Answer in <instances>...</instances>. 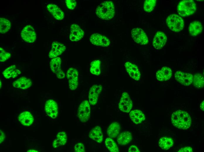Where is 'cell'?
<instances>
[{
	"label": "cell",
	"instance_id": "cell-13",
	"mask_svg": "<svg viewBox=\"0 0 204 152\" xmlns=\"http://www.w3.org/2000/svg\"><path fill=\"white\" fill-rule=\"evenodd\" d=\"M70 31L69 39L72 42L78 41L82 38L84 36L83 30L76 24L71 25Z\"/></svg>",
	"mask_w": 204,
	"mask_h": 152
},
{
	"label": "cell",
	"instance_id": "cell-20",
	"mask_svg": "<svg viewBox=\"0 0 204 152\" xmlns=\"http://www.w3.org/2000/svg\"><path fill=\"white\" fill-rule=\"evenodd\" d=\"M172 75V72L171 69L168 67L165 66L157 72L156 77L157 79L159 81H166L171 78Z\"/></svg>",
	"mask_w": 204,
	"mask_h": 152
},
{
	"label": "cell",
	"instance_id": "cell-7",
	"mask_svg": "<svg viewBox=\"0 0 204 152\" xmlns=\"http://www.w3.org/2000/svg\"><path fill=\"white\" fill-rule=\"evenodd\" d=\"M66 76L69 88L72 90H75L78 84V70L74 68H70L67 71Z\"/></svg>",
	"mask_w": 204,
	"mask_h": 152
},
{
	"label": "cell",
	"instance_id": "cell-21",
	"mask_svg": "<svg viewBox=\"0 0 204 152\" xmlns=\"http://www.w3.org/2000/svg\"><path fill=\"white\" fill-rule=\"evenodd\" d=\"M18 120L23 126H29L33 123L34 118L29 112L25 111L21 113L18 116Z\"/></svg>",
	"mask_w": 204,
	"mask_h": 152
},
{
	"label": "cell",
	"instance_id": "cell-27",
	"mask_svg": "<svg viewBox=\"0 0 204 152\" xmlns=\"http://www.w3.org/2000/svg\"><path fill=\"white\" fill-rule=\"evenodd\" d=\"M120 129V125L118 122H113L110 125L107 129V135L111 138H115L118 135Z\"/></svg>",
	"mask_w": 204,
	"mask_h": 152
},
{
	"label": "cell",
	"instance_id": "cell-4",
	"mask_svg": "<svg viewBox=\"0 0 204 152\" xmlns=\"http://www.w3.org/2000/svg\"><path fill=\"white\" fill-rule=\"evenodd\" d=\"M166 23L171 30L176 32H178L182 30L184 27L183 19L176 14L169 15L166 19Z\"/></svg>",
	"mask_w": 204,
	"mask_h": 152
},
{
	"label": "cell",
	"instance_id": "cell-31",
	"mask_svg": "<svg viewBox=\"0 0 204 152\" xmlns=\"http://www.w3.org/2000/svg\"><path fill=\"white\" fill-rule=\"evenodd\" d=\"M10 21L7 19L3 18H0V32L4 34L7 32L11 27Z\"/></svg>",
	"mask_w": 204,
	"mask_h": 152
},
{
	"label": "cell",
	"instance_id": "cell-36",
	"mask_svg": "<svg viewBox=\"0 0 204 152\" xmlns=\"http://www.w3.org/2000/svg\"><path fill=\"white\" fill-rule=\"evenodd\" d=\"M11 56V54L6 52L3 48H0V61L4 62L9 59Z\"/></svg>",
	"mask_w": 204,
	"mask_h": 152
},
{
	"label": "cell",
	"instance_id": "cell-6",
	"mask_svg": "<svg viewBox=\"0 0 204 152\" xmlns=\"http://www.w3.org/2000/svg\"><path fill=\"white\" fill-rule=\"evenodd\" d=\"M131 33L132 38L136 43L141 45H145L148 43L147 36L142 29L135 28L132 29Z\"/></svg>",
	"mask_w": 204,
	"mask_h": 152
},
{
	"label": "cell",
	"instance_id": "cell-32",
	"mask_svg": "<svg viewBox=\"0 0 204 152\" xmlns=\"http://www.w3.org/2000/svg\"><path fill=\"white\" fill-rule=\"evenodd\" d=\"M106 147L111 152H118L119 148L114 141L110 137L107 138L105 141Z\"/></svg>",
	"mask_w": 204,
	"mask_h": 152
},
{
	"label": "cell",
	"instance_id": "cell-15",
	"mask_svg": "<svg viewBox=\"0 0 204 152\" xmlns=\"http://www.w3.org/2000/svg\"><path fill=\"white\" fill-rule=\"evenodd\" d=\"M45 108L47 115L49 117L54 119L57 117L58 113V107L55 101L52 99L47 101Z\"/></svg>",
	"mask_w": 204,
	"mask_h": 152
},
{
	"label": "cell",
	"instance_id": "cell-30",
	"mask_svg": "<svg viewBox=\"0 0 204 152\" xmlns=\"http://www.w3.org/2000/svg\"><path fill=\"white\" fill-rule=\"evenodd\" d=\"M101 61L98 60H94L90 64V71L92 74L99 75L101 74Z\"/></svg>",
	"mask_w": 204,
	"mask_h": 152
},
{
	"label": "cell",
	"instance_id": "cell-11",
	"mask_svg": "<svg viewBox=\"0 0 204 152\" xmlns=\"http://www.w3.org/2000/svg\"><path fill=\"white\" fill-rule=\"evenodd\" d=\"M90 41L94 45L103 47H107L110 43V41L107 37L97 33H93L91 36Z\"/></svg>",
	"mask_w": 204,
	"mask_h": 152
},
{
	"label": "cell",
	"instance_id": "cell-8",
	"mask_svg": "<svg viewBox=\"0 0 204 152\" xmlns=\"http://www.w3.org/2000/svg\"><path fill=\"white\" fill-rule=\"evenodd\" d=\"M21 35L23 39L27 43H33L36 38V34L34 28L29 25H26L23 29Z\"/></svg>",
	"mask_w": 204,
	"mask_h": 152
},
{
	"label": "cell",
	"instance_id": "cell-37",
	"mask_svg": "<svg viewBox=\"0 0 204 152\" xmlns=\"http://www.w3.org/2000/svg\"><path fill=\"white\" fill-rule=\"evenodd\" d=\"M65 2L67 8L71 10L74 9L76 4V2L75 0H66Z\"/></svg>",
	"mask_w": 204,
	"mask_h": 152
},
{
	"label": "cell",
	"instance_id": "cell-42",
	"mask_svg": "<svg viewBox=\"0 0 204 152\" xmlns=\"http://www.w3.org/2000/svg\"><path fill=\"white\" fill-rule=\"evenodd\" d=\"M204 101H203L201 103L200 106V109L203 111H204Z\"/></svg>",
	"mask_w": 204,
	"mask_h": 152
},
{
	"label": "cell",
	"instance_id": "cell-2",
	"mask_svg": "<svg viewBox=\"0 0 204 152\" xmlns=\"http://www.w3.org/2000/svg\"><path fill=\"white\" fill-rule=\"evenodd\" d=\"M96 14L100 18L105 20L112 19L115 14V10L113 3L111 1H104L97 7Z\"/></svg>",
	"mask_w": 204,
	"mask_h": 152
},
{
	"label": "cell",
	"instance_id": "cell-10",
	"mask_svg": "<svg viewBox=\"0 0 204 152\" xmlns=\"http://www.w3.org/2000/svg\"><path fill=\"white\" fill-rule=\"evenodd\" d=\"M62 60L58 57L52 58L51 60L50 66L52 71L55 73L59 79L64 78L65 74L61 67Z\"/></svg>",
	"mask_w": 204,
	"mask_h": 152
},
{
	"label": "cell",
	"instance_id": "cell-18",
	"mask_svg": "<svg viewBox=\"0 0 204 152\" xmlns=\"http://www.w3.org/2000/svg\"><path fill=\"white\" fill-rule=\"evenodd\" d=\"M125 66L127 73L132 78L138 80L140 77V74L137 65L130 62L125 63Z\"/></svg>",
	"mask_w": 204,
	"mask_h": 152
},
{
	"label": "cell",
	"instance_id": "cell-28",
	"mask_svg": "<svg viewBox=\"0 0 204 152\" xmlns=\"http://www.w3.org/2000/svg\"><path fill=\"white\" fill-rule=\"evenodd\" d=\"M132 139L131 133L128 131H125L119 134L117 138L118 144L122 145H125L130 142Z\"/></svg>",
	"mask_w": 204,
	"mask_h": 152
},
{
	"label": "cell",
	"instance_id": "cell-24",
	"mask_svg": "<svg viewBox=\"0 0 204 152\" xmlns=\"http://www.w3.org/2000/svg\"><path fill=\"white\" fill-rule=\"evenodd\" d=\"M21 73L20 71L15 65L8 67L2 72L4 77L6 79L15 78Z\"/></svg>",
	"mask_w": 204,
	"mask_h": 152
},
{
	"label": "cell",
	"instance_id": "cell-33",
	"mask_svg": "<svg viewBox=\"0 0 204 152\" xmlns=\"http://www.w3.org/2000/svg\"><path fill=\"white\" fill-rule=\"evenodd\" d=\"M193 84L194 86L198 88H203L204 87V78L201 74L197 73L193 76Z\"/></svg>",
	"mask_w": 204,
	"mask_h": 152
},
{
	"label": "cell",
	"instance_id": "cell-34",
	"mask_svg": "<svg viewBox=\"0 0 204 152\" xmlns=\"http://www.w3.org/2000/svg\"><path fill=\"white\" fill-rule=\"evenodd\" d=\"M156 0H146L144 3L143 8L147 12H150L154 9L156 5Z\"/></svg>",
	"mask_w": 204,
	"mask_h": 152
},
{
	"label": "cell",
	"instance_id": "cell-43",
	"mask_svg": "<svg viewBox=\"0 0 204 152\" xmlns=\"http://www.w3.org/2000/svg\"><path fill=\"white\" fill-rule=\"evenodd\" d=\"M27 152H38V151L34 149H30L28 150Z\"/></svg>",
	"mask_w": 204,
	"mask_h": 152
},
{
	"label": "cell",
	"instance_id": "cell-39",
	"mask_svg": "<svg viewBox=\"0 0 204 152\" xmlns=\"http://www.w3.org/2000/svg\"><path fill=\"white\" fill-rule=\"evenodd\" d=\"M178 152H193L192 148L190 147L187 146L181 148L178 151Z\"/></svg>",
	"mask_w": 204,
	"mask_h": 152
},
{
	"label": "cell",
	"instance_id": "cell-29",
	"mask_svg": "<svg viewBox=\"0 0 204 152\" xmlns=\"http://www.w3.org/2000/svg\"><path fill=\"white\" fill-rule=\"evenodd\" d=\"M173 140L170 137H164L161 138L159 141V145L163 150H166L169 149L173 146Z\"/></svg>",
	"mask_w": 204,
	"mask_h": 152
},
{
	"label": "cell",
	"instance_id": "cell-17",
	"mask_svg": "<svg viewBox=\"0 0 204 152\" xmlns=\"http://www.w3.org/2000/svg\"><path fill=\"white\" fill-rule=\"evenodd\" d=\"M167 41V37L164 32L158 31L154 36L152 44L154 47L157 49L162 48L165 44Z\"/></svg>",
	"mask_w": 204,
	"mask_h": 152
},
{
	"label": "cell",
	"instance_id": "cell-19",
	"mask_svg": "<svg viewBox=\"0 0 204 152\" xmlns=\"http://www.w3.org/2000/svg\"><path fill=\"white\" fill-rule=\"evenodd\" d=\"M48 11L56 19L61 20L64 18V13L62 10L55 4H50L47 6Z\"/></svg>",
	"mask_w": 204,
	"mask_h": 152
},
{
	"label": "cell",
	"instance_id": "cell-35",
	"mask_svg": "<svg viewBox=\"0 0 204 152\" xmlns=\"http://www.w3.org/2000/svg\"><path fill=\"white\" fill-rule=\"evenodd\" d=\"M56 139H55L59 146H64L67 141V136L66 133L64 132H59L57 134Z\"/></svg>",
	"mask_w": 204,
	"mask_h": 152
},
{
	"label": "cell",
	"instance_id": "cell-23",
	"mask_svg": "<svg viewBox=\"0 0 204 152\" xmlns=\"http://www.w3.org/2000/svg\"><path fill=\"white\" fill-rule=\"evenodd\" d=\"M89 136L91 139L98 143H101L103 141V133L101 129L99 126L93 128L90 132Z\"/></svg>",
	"mask_w": 204,
	"mask_h": 152
},
{
	"label": "cell",
	"instance_id": "cell-41",
	"mask_svg": "<svg viewBox=\"0 0 204 152\" xmlns=\"http://www.w3.org/2000/svg\"><path fill=\"white\" fill-rule=\"evenodd\" d=\"M5 136L3 131L0 130V143H2L5 140Z\"/></svg>",
	"mask_w": 204,
	"mask_h": 152
},
{
	"label": "cell",
	"instance_id": "cell-3",
	"mask_svg": "<svg viewBox=\"0 0 204 152\" xmlns=\"http://www.w3.org/2000/svg\"><path fill=\"white\" fill-rule=\"evenodd\" d=\"M196 10V5L192 0L181 1L177 6L178 11L181 16L184 17L192 15Z\"/></svg>",
	"mask_w": 204,
	"mask_h": 152
},
{
	"label": "cell",
	"instance_id": "cell-40",
	"mask_svg": "<svg viewBox=\"0 0 204 152\" xmlns=\"http://www.w3.org/2000/svg\"><path fill=\"white\" fill-rule=\"evenodd\" d=\"M129 152H140L138 148L135 146L132 145L128 149Z\"/></svg>",
	"mask_w": 204,
	"mask_h": 152
},
{
	"label": "cell",
	"instance_id": "cell-16",
	"mask_svg": "<svg viewBox=\"0 0 204 152\" xmlns=\"http://www.w3.org/2000/svg\"><path fill=\"white\" fill-rule=\"evenodd\" d=\"M65 46L61 43L54 41L52 43L51 49L49 54V57L52 58L57 57L66 50Z\"/></svg>",
	"mask_w": 204,
	"mask_h": 152
},
{
	"label": "cell",
	"instance_id": "cell-38",
	"mask_svg": "<svg viewBox=\"0 0 204 152\" xmlns=\"http://www.w3.org/2000/svg\"><path fill=\"white\" fill-rule=\"evenodd\" d=\"M74 149L76 152H84L85 147L84 145L81 143H78L76 144L74 147Z\"/></svg>",
	"mask_w": 204,
	"mask_h": 152
},
{
	"label": "cell",
	"instance_id": "cell-44",
	"mask_svg": "<svg viewBox=\"0 0 204 152\" xmlns=\"http://www.w3.org/2000/svg\"><path fill=\"white\" fill-rule=\"evenodd\" d=\"M1 81H0V88H1Z\"/></svg>",
	"mask_w": 204,
	"mask_h": 152
},
{
	"label": "cell",
	"instance_id": "cell-26",
	"mask_svg": "<svg viewBox=\"0 0 204 152\" xmlns=\"http://www.w3.org/2000/svg\"><path fill=\"white\" fill-rule=\"evenodd\" d=\"M202 30V25L201 23L198 21L191 23L188 27L189 33L193 37L196 36L201 33Z\"/></svg>",
	"mask_w": 204,
	"mask_h": 152
},
{
	"label": "cell",
	"instance_id": "cell-1",
	"mask_svg": "<svg viewBox=\"0 0 204 152\" xmlns=\"http://www.w3.org/2000/svg\"><path fill=\"white\" fill-rule=\"evenodd\" d=\"M173 125L178 129H186L191 126L192 121L189 114L184 111L177 110L173 112L171 117Z\"/></svg>",
	"mask_w": 204,
	"mask_h": 152
},
{
	"label": "cell",
	"instance_id": "cell-25",
	"mask_svg": "<svg viewBox=\"0 0 204 152\" xmlns=\"http://www.w3.org/2000/svg\"><path fill=\"white\" fill-rule=\"evenodd\" d=\"M129 116L132 121L136 124L141 123L145 119V116L143 113L138 110L131 111L129 113Z\"/></svg>",
	"mask_w": 204,
	"mask_h": 152
},
{
	"label": "cell",
	"instance_id": "cell-22",
	"mask_svg": "<svg viewBox=\"0 0 204 152\" xmlns=\"http://www.w3.org/2000/svg\"><path fill=\"white\" fill-rule=\"evenodd\" d=\"M32 84L31 80L24 77L20 78L14 81L13 84L15 88L26 89L30 87Z\"/></svg>",
	"mask_w": 204,
	"mask_h": 152
},
{
	"label": "cell",
	"instance_id": "cell-14",
	"mask_svg": "<svg viewBox=\"0 0 204 152\" xmlns=\"http://www.w3.org/2000/svg\"><path fill=\"white\" fill-rule=\"evenodd\" d=\"M102 88L101 84H94L90 88L89 93V103L91 105H94L97 103Z\"/></svg>",
	"mask_w": 204,
	"mask_h": 152
},
{
	"label": "cell",
	"instance_id": "cell-12",
	"mask_svg": "<svg viewBox=\"0 0 204 152\" xmlns=\"http://www.w3.org/2000/svg\"><path fill=\"white\" fill-rule=\"evenodd\" d=\"M174 76L176 80L183 85L189 86L193 82V75L189 73L178 71L176 72Z\"/></svg>",
	"mask_w": 204,
	"mask_h": 152
},
{
	"label": "cell",
	"instance_id": "cell-9",
	"mask_svg": "<svg viewBox=\"0 0 204 152\" xmlns=\"http://www.w3.org/2000/svg\"><path fill=\"white\" fill-rule=\"evenodd\" d=\"M132 106V103L129 94L126 92H124L118 104L119 108L123 112L129 113Z\"/></svg>",
	"mask_w": 204,
	"mask_h": 152
},
{
	"label": "cell",
	"instance_id": "cell-5",
	"mask_svg": "<svg viewBox=\"0 0 204 152\" xmlns=\"http://www.w3.org/2000/svg\"><path fill=\"white\" fill-rule=\"evenodd\" d=\"M90 107L88 101L85 100L80 104L78 108V116L82 122H85L89 119L90 114Z\"/></svg>",
	"mask_w": 204,
	"mask_h": 152
}]
</instances>
